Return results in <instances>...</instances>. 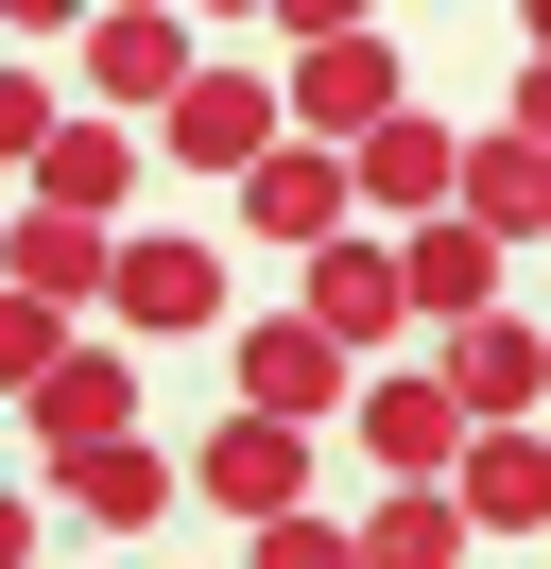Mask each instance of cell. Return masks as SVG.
<instances>
[{
    "mask_svg": "<svg viewBox=\"0 0 551 569\" xmlns=\"http://www.w3.org/2000/svg\"><path fill=\"white\" fill-rule=\"evenodd\" d=\"M448 208H465V139H448L431 104L379 121V139H362V224H379V242H413V224H448Z\"/></svg>",
    "mask_w": 551,
    "mask_h": 569,
    "instance_id": "obj_10",
    "label": "cell"
},
{
    "mask_svg": "<svg viewBox=\"0 0 551 569\" xmlns=\"http://www.w3.org/2000/svg\"><path fill=\"white\" fill-rule=\"evenodd\" d=\"M448 397H465V431H551V328H465L448 346Z\"/></svg>",
    "mask_w": 551,
    "mask_h": 569,
    "instance_id": "obj_13",
    "label": "cell"
},
{
    "mask_svg": "<svg viewBox=\"0 0 551 569\" xmlns=\"http://www.w3.org/2000/svg\"><path fill=\"white\" fill-rule=\"evenodd\" d=\"M362 380H379V362H344L310 311L241 328V415H276V431H328V415H362Z\"/></svg>",
    "mask_w": 551,
    "mask_h": 569,
    "instance_id": "obj_4",
    "label": "cell"
},
{
    "mask_svg": "<svg viewBox=\"0 0 551 569\" xmlns=\"http://www.w3.org/2000/svg\"><path fill=\"white\" fill-rule=\"evenodd\" d=\"M259 569H362V518H276V535H241Z\"/></svg>",
    "mask_w": 551,
    "mask_h": 569,
    "instance_id": "obj_22",
    "label": "cell"
},
{
    "mask_svg": "<svg viewBox=\"0 0 551 569\" xmlns=\"http://www.w3.org/2000/svg\"><path fill=\"white\" fill-rule=\"evenodd\" d=\"M156 156H172V173H207V190H259L276 156H293V87L241 70V52H207V87L156 121Z\"/></svg>",
    "mask_w": 551,
    "mask_h": 569,
    "instance_id": "obj_1",
    "label": "cell"
},
{
    "mask_svg": "<svg viewBox=\"0 0 551 569\" xmlns=\"http://www.w3.org/2000/svg\"><path fill=\"white\" fill-rule=\"evenodd\" d=\"M276 87H293V139H328V156H362L379 121H413V87H397V36H310V52H276Z\"/></svg>",
    "mask_w": 551,
    "mask_h": 569,
    "instance_id": "obj_3",
    "label": "cell"
},
{
    "mask_svg": "<svg viewBox=\"0 0 551 569\" xmlns=\"http://www.w3.org/2000/svg\"><path fill=\"white\" fill-rule=\"evenodd\" d=\"M293 311L328 328L344 362H397V328H413V259L362 224V242H328V259H310V293H293Z\"/></svg>",
    "mask_w": 551,
    "mask_h": 569,
    "instance_id": "obj_9",
    "label": "cell"
},
{
    "mask_svg": "<svg viewBox=\"0 0 551 569\" xmlns=\"http://www.w3.org/2000/svg\"><path fill=\"white\" fill-rule=\"evenodd\" d=\"M172 483H190V466H172L156 431H138V449H87V466H52V500H69L87 535H156V518H172Z\"/></svg>",
    "mask_w": 551,
    "mask_h": 569,
    "instance_id": "obj_15",
    "label": "cell"
},
{
    "mask_svg": "<svg viewBox=\"0 0 551 569\" xmlns=\"http://www.w3.org/2000/svg\"><path fill=\"white\" fill-rule=\"evenodd\" d=\"M69 346H87L69 311H34V293H0V380H18V397H52V380H69Z\"/></svg>",
    "mask_w": 551,
    "mask_h": 569,
    "instance_id": "obj_21",
    "label": "cell"
},
{
    "mask_svg": "<svg viewBox=\"0 0 551 569\" xmlns=\"http://www.w3.org/2000/svg\"><path fill=\"white\" fill-rule=\"evenodd\" d=\"M34 466H87V449H138V346H69L52 397H18Z\"/></svg>",
    "mask_w": 551,
    "mask_h": 569,
    "instance_id": "obj_11",
    "label": "cell"
},
{
    "mask_svg": "<svg viewBox=\"0 0 551 569\" xmlns=\"http://www.w3.org/2000/svg\"><path fill=\"white\" fill-rule=\"evenodd\" d=\"M69 52H87V87H103V121H172V104H190V87H207V36H190V18H156V0H138V18H87V36H69Z\"/></svg>",
    "mask_w": 551,
    "mask_h": 569,
    "instance_id": "obj_6",
    "label": "cell"
},
{
    "mask_svg": "<svg viewBox=\"0 0 551 569\" xmlns=\"http://www.w3.org/2000/svg\"><path fill=\"white\" fill-rule=\"evenodd\" d=\"M465 500H448V483H379L362 500V569H465Z\"/></svg>",
    "mask_w": 551,
    "mask_h": 569,
    "instance_id": "obj_19",
    "label": "cell"
},
{
    "mask_svg": "<svg viewBox=\"0 0 551 569\" xmlns=\"http://www.w3.org/2000/svg\"><path fill=\"white\" fill-rule=\"evenodd\" d=\"M517 139L551 156V70H534V52H517Z\"/></svg>",
    "mask_w": 551,
    "mask_h": 569,
    "instance_id": "obj_23",
    "label": "cell"
},
{
    "mask_svg": "<svg viewBox=\"0 0 551 569\" xmlns=\"http://www.w3.org/2000/svg\"><path fill=\"white\" fill-rule=\"evenodd\" d=\"M121 346H190V328H224V242H190V224H138L121 242Z\"/></svg>",
    "mask_w": 551,
    "mask_h": 569,
    "instance_id": "obj_5",
    "label": "cell"
},
{
    "mask_svg": "<svg viewBox=\"0 0 551 569\" xmlns=\"http://www.w3.org/2000/svg\"><path fill=\"white\" fill-rule=\"evenodd\" d=\"M241 224L259 242H293V259H328V242H362V156H328V139H293L259 190H241Z\"/></svg>",
    "mask_w": 551,
    "mask_h": 569,
    "instance_id": "obj_12",
    "label": "cell"
},
{
    "mask_svg": "<svg viewBox=\"0 0 551 569\" xmlns=\"http://www.w3.org/2000/svg\"><path fill=\"white\" fill-rule=\"evenodd\" d=\"M52 139H69V87H52V52H18V70H0V156L52 173Z\"/></svg>",
    "mask_w": 551,
    "mask_h": 569,
    "instance_id": "obj_20",
    "label": "cell"
},
{
    "mask_svg": "<svg viewBox=\"0 0 551 569\" xmlns=\"http://www.w3.org/2000/svg\"><path fill=\"white\" fill-rule=\"evenodd\" d=\"M344 449L379 466V483H465V397H448V362H379L362 380V415H344Z\"/></svg>",
    "mask_w": 551,
    "mask_h": 569,
    "instance_id": "obj_2",
    "label": "cell"
},
{
    "mask_svg": "<svg viewBox=\"0 0 551 569\" xmlns=\"http://www.w3.org/2000/svg\"><path fill=\"white\" fill-rule=\"evenodd\" d=\"M465 224H482V242H551V156L534 139H517V121H500V139H465Z\"/></svg>",
    "mask_w": 551,
    "mask_h": 569,
    "instance_id": "obj_16",
    "label": "cell"
},
{
    "mask_svg": "<svg viewBox=\"0 0 551 569\" xmlns=\"http://www.w3.org/2000/svg\"><path fill=\"white\" fill-rule=\"evenodd\" d=\"M0 293H34V311H121V224H69V208H34L18 190V242H0Z\"/></svg>",
    "mask_w": 551,
    "mask_h": 569,
    "instance_id": "obj_8",
    "label": "cell"
},
{
    "mask_svg": "<svg viewBox=\"0 0 551 569\" xmlns=\"http://www.w3.org/2000/svg\"><path fill=\"white\" fill-rule=\"evenodd\" d=\"M448 500H465L482 535H551V431H482V449H465V483H448Z\"/></svg>",
    "mask_w": 551,
    "mask_h": 569,
    "instance_id": "obj_18",
    "label": "cell"
},
{
    "mask_svg": "<svg viewBox=\"0 0 551 569\" xmlns=\"http://www.w3.org/2000/svg\"><path fill=\"white\" fill-rule=\"evenodd\" d=\"M121 190H138V121H69V139H52V173H34V208L121 224ZM121 242H138V224H121Z\"/></svg>",
    "mask_w": 551,
    "mask_h": 569,
    "instance_id": "obj_17",
    "label": "cell"
},
{
    "mask_svg": "<svg viewBox=\"0 0 551 569\" xmlns=\"http://www.w3.org/2000/svg\"><path fill=\"white\" fill-rule=\"evenodd\" d=\"M190 500H207V518H241V535L310 518V431H276V415H224V431L190 449Z\"/></svg>",
    "mask_w": 551,
    "mask_h": 569,
    "instance_id": "obj_7",
    "label": "cell"
},
{
    "mask_svg": "<svg viewBox=\"0 0 551 569\" xmlns=\"http://www.w3.org/2000/svg\"><path fill=\"white\" fill-rule=\"evenodd\" d=\"M397 259H413V328H448V346H465V328H500V277H517V259L482 242L465 208H448V224H413Z\"/></svg>",
    "mask_w": 551,
    "mask_h": 569,
    "instance_id": "obj_14",
    "label": "cell"
}]
</instances>
